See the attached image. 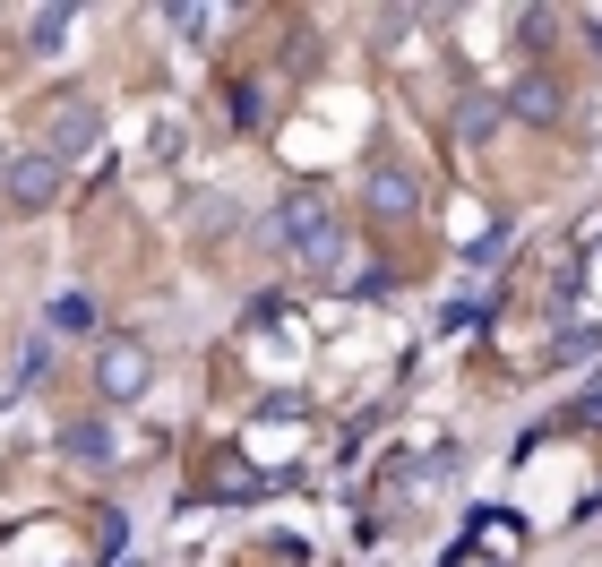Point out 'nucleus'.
<instances>
[{"instance_id":"f257e3e1","label":"nucleus","mask_w":602,"mask_h":567,"mask_svg":"<svg viewBox=\"0 0 602 567\" xmlns=\"http://www.w3.org/2000/svg\"><path fill=\"white\" fill-rule=\"evenodd\" d=\"M284 224L310 241V258H327V207H319V198H293V207H284Z\"/></svg>"},{"instance_id":"f03ea898","label":"nucleus","mask_w":602,"mask_h":567,"mask_svg":"<svg viewBox=\"0 0 602 567\" xmlns=\"http://www.w3.org/2000/svg\"><path fill=\"white\" fill-rule=\"evenodd\" d=\"M61 147H95V112H78V104L61 112Z\"/></svg>"}]
</instances>
